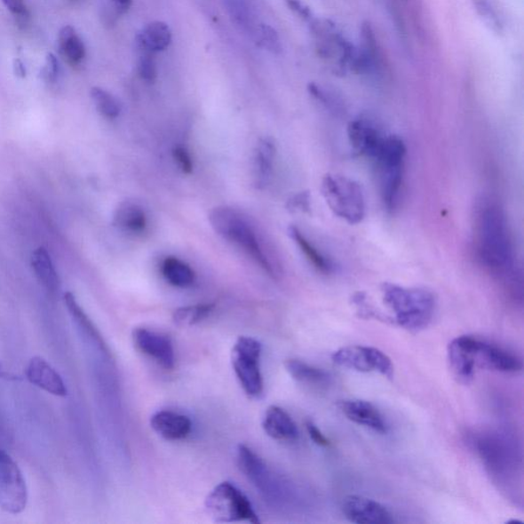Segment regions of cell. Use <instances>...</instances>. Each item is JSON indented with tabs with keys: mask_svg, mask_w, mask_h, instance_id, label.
I'll use <instances>...</instances> for the list:
<instances>
[{
	"mask_svg": "<svg viewBox=\"0 0 524 524\" xmlns=\"http://www.w3.org/2000/svg\"><path fill=\"white\" fill-rule=\"evenodd\" d=\"M262 428L275 441H295L299 438L298 428L291 416L278 406H271L266 409Z\"/></svg>",
	"mask_w": 524,
	"mask_h": 524,
	"instance_id": "ffe728a7",
	"label": "cell"
},
{
	"mask_svg": "<svg viewBox=\"0 0 524 524\" xmlns=\"http://www.w3.org/2000/svg\"><path fill=\"white\" fill-rule=\"evenodd\" d=\"M321 191L330 210L348 225H359L366 217L364 192L357 181L337 174H326Z\"/></svg>",
	"mask_w": 524,
	"mask_h": 524,
	"instance_id": "5b68a950",
	"label": "cell"
},
{
	"mask_svg": "<svg viewBox=\"0 0 524 524\" xmlns=\"http://www.w3.org/2000/svg\"><path fill=\"white\" fill-rule=\"evenodd\" d=\"M353 304L357 307L361 318L367 320H385L380 313L376 311L371 305L368 304L365 293H355L353 298Z\"/></svg>",
	"mask_w": 524,
	"mask_h": 524,
	"instance_id": "d590c367",
	"label": "cell"
},
{
	"mask_svg": "<svg viewBox=\"0 0 524 524\" xmlns=\"http://www.w3.org/2000/svg\"><path fill=\"white\" fill-rule=\"evenodd\" d=\"M306 432L311 440L319 447L327 448L330 446V441L321 432L317 425L311 420L306 422Z\"/></svg>",
	"mask_w": 524,
	"mask_h": 524,
	"instance_id": "b9f144b4",
	"label": "cell"
},
{
	"mask_svg": "<svg viewBox=\"0 0 524 524\" xmlns=\"http://www.w3.org/2000/svg\"><path fill=\"white\" fill-rule=\"evenodd\" d=\"M137 40L139 48L147 53L163 52L172 42V32L166 23L154 21L144 27Z\"/></svg>",
	"mask_w": 524,
	"mask_h": 524,
	"instance_id": "603a6c76",
	"label": "cell"
},
{
	"mask_svg": "<svg viewBox=\"0 0 524 524\" xmlns=\"http://www.w3.org/2000/svg\"><path fill=\"white\" fill-rule=\"evenodd\" d=\"M132 338L139 351L160 366L171 369L176 365V353L172 342L166 336L149 329L137 328L133 330Z\"/></svg>",
	"mask_w": 524,
	"mask_h": 524,
	"instance_id": "4fadbf2b",
	"label": "cell"
},
{
	"mask_svg": "<svg viewBox=\"0 0 524 524\" xmlns=\"http://www.w3.org/2000/svg\"><path fill=\"white\" fill-rule=\"evenodd\" d=\"M91 96L98 111L106 118L115 119L120 115L121 105L119 100L100 87H92Z\"/></svg>",
	"mask_w": 524,
	"mask_h": 524,
	"instance_id": "1f68e13d",
	"label": "cell"
},
{
	"mask_svg": "<svg viewBox=\"0 0 524 524\" xmlns=\"http://www.w3.org/2000/svg\"><path fill=\"white\" fill-rule=\"evenodd\" d=\"M342 513L357 524H392L393 517L380 503L361 496H348L342 502Z\"/></svg>",
	"mask_w": 524,
	"mask_h": 524,
	"instance_id": "7c38bea8",
	"label": "cell"
},
{
	"mask_svg": "<svg viewBox=\"0 0 524 524\" xmlns=\"http://www.w3.org/2000/svg\"><path fill=\"white\" fill-rule=\"evenodd\" d=\"M15 72L18 76L25 77L26 69H25L24 64L22 63V60H15Z\"/></svg>",
	"mask_w": 524,
	"mask_h": 524,
	"instance_id": "f6af8a7d",
	"label": "cell"
},
{
	"mask_svg": "<svg viewBox=\"0 0 524 524\" xmlns=\"http://www.w3.org/2000/svg\"><path fill=\"white\" fill-rule=\"evenodd\" d=\"M472 336H460L449 342L448 360L449 368L457 379L462 383H469L474 377L475 361L472 349Z\"/></svg>",
	"mask_w": 524,
	"mask_h": 524,
	"instance_id": "ac0fdd59",
	"label": "cell"
},
{
	"mask_svg": "<svg viewBox=\"0 0 524 524\" xmlns=\"http://www.w3.org/2000/svg\"><path fill=\"white\" fill-rule=\"evenodd\" d=\"M475 247L483 266L496 277L515 285L520 274L506 215L493 202L480 205L475 218Z\"/></svg>",
	"mask_w": 524,
	"mask_h": 524,
	"instance_id": "6da1fadb",
	"label": "cell"
},
{
	"mask_svg": "<svg viewBox=\"0 0 524 524\" xmlns=\"http://www.w3.org/2000/svg\"><path fill=\"white\" fill-rule=\"evenodd\" d=\"M285 368L291 377L301 385L314 387H327L332 381L331 375L317 367L299 360H287Z\"/></svg>",
	"mask_w": 524,
	"mask_h": 524,
	"instance_id": "cb8c5ba5",
	"label": "cell"
},
{
	"mask_svg": "<svg viewBox=\"0 0 524 524\" xmlns=\"http://www.w3.org/2000/svg\"><path fill=\"white\" fill-rule=\"evenodd\" d=\"M275 157V145L271 138H262L257 146L254 157L255 181L259 189L270 183Z\"/></svg>",
	"mask_w": 524,
	"mask_h": 524,
	"instance_id": "d4e9b609",
	"label": "cell"
},
{
	"mask_svg": "<svg viewBox=\"0 0 524 524\" xmlns=\"http://www.w3.org/2000/svg\"><path fill=\"white\" fill-rule=\"evenodd\" d=\"M258 42L262 48L278 55L282 52L278 32L272 26L261 24L258 27Z\"/></svg>",
	"mask_w": 524,
	"mask_h": 524,
	"instance_id": "836d02e7",
	"label": "cell"
},
{
	"mask_svg": "<svg viewBox=\"0 0 524 524\" xmlns=\"http://www.w3.org/2000/svg\"><path fill=\"white\" fill-rule=\"evenodd\" d=\"M336 365L361 373L378 372L393 379L394 367L391 358L380 349L369 346L351 345L341 347L332 354Z\"/></svg>",
	"mask_w": 524,
	"mask_h": 524,
	"instance_id": "30bf717a",
	"label": "cell"
},
{
	"mask_svg": "<svg viewBox=\"0 0 524 524\" xmlns=\"http://www.w3.org/2000/svg\"><path fill=\"white\" fill-rule=\"evenodd\" d=\"M338 407L342 414L355 425L373 430V432L387 433V425L379 409L371 402L361 400L342 401Z\"/></svg>",
	"mask_w": 524,
	"mask_h": 524,
	"instance_id": "e0dca14e",
	"label": "cell"
},
{
	"mask_svg": "<svg viewBox=\"0 0 524 524\" xmlns=\"http://www.w3.org/2000/svg\"><path fill=\"white\" fill-rule=\"evenodd\" d=\"M59 74V63L58 60L53 53H48L46 56L45 66L44 68V77L48 82L53 83L58 77Z\"/></svg>",
	"mask_w": 524,
	"mask_h": 524,
	"instance_id": "7bdbcfd3",
	"label": "cell"
},
{
	"mask_svg": "<svg viewBox=\"0 0 524 524\" xmlns=\"http://www.w3.org/2000/svg\"><path fill=\"white\" fill-rule=\"evenodd\" d=\"M113 225L125 233H143L147 226V213L139 203L124 201L114 213Z\"/></svg>",
	"mask_w": 524,
	"mask_h": 524,
	"instance_id": "44dd1931",
	"label": "cell"
},
{
	"mask_svg": "<svg viewBox=\"0 0 524 524\" xmlns=\"http://www.w3.org/2000/svg\"><path fill=\"white\" fill-rule=\"evenodd\" d=\"M151 427L161 438L180 441L191 433L192 422L187 416L172 411H160L151 417Z\"/></svg>",
	"mask_w": 524,
	"mask_h": 524,
	"instance_id": "d6986e66",
	"label": "cell"
},
{
	"mask_svg": "<svg viewBox=\"0 0 524 524\" xmlns=\"http://www.w3.org/2000/svg\"><path fill=\"white\" fill-rule=\"evenodd\" d=\"M472 349L476 366L502 373H517L522 369L521 360L499 345L472 336Z\"/></svg>",
	"mask_w": 524,
	"mask_h": 524,
	"instance_id": "8fae6325",
	"label": "cell"
},
{
	"mask_svg": "<svg viewBox=\"0 0 524 524\" xmlns=\"http://www.w3.org/2000/svg\"><path fill=\"white\" fill-rule=\"evenodd\" d=\"M32 267L37 279L48 290L55 293L60 288V279L53 266L50 254L44 247L38 248L32 254Z\"/></svg>",
	"mask_w": 524,
	"mask_h": 524,
	"instance_id": "484cf974",
	"label": "cell"
},
{
	"mask_svg": "<svg viewBox=\"0 0 524 524\" xmlns=\"http://www.w3.org/2000/svg\"><path fill=\"white\" fill-rule=\"evenodd\" d=\"M111 4L117 15H123L131 8L132 0H111Z\"/></svg>",
	"mask_w": 524,
	"mask_h": 524,
	"instance_id": "ee69618b",
	"label": "cell"
},
{
	"mask_svg": "<svg viewBox=\"0 0 524 524\" xmlns=\"http://www.w3.org/2000/svg\"><path fill=\"white\" fill-rule=\"evenodd\" d=\"M3 3L5 8L18 18L20 23L26 24L29 12L24 0H3Z\"/></svg>",
	"mask_w": 524,
	"mask_h": 524,
	"instance_id": "ab89813d",
	"label": "cell"
},
{
	"mask_svg": "<svg viewBox=\"0 0 524 524\" xmlns=\"http://www.w3.org/2000/svg\"><path fill=\"white\" fill-rule=\"evenodd\" d=\"M28 504V488L21 469L9 454L0 449V510L17 515Z\"/></svg>",
	"mask_w": 524,
	"mask_h": 524,
	"instance_id": "9c48e42d",
	"label": "cell"
},
{
	"mask_svg": "<svg viewBox=\"0 0 524 524\" xmlns=\"http://www.w3.org/2000/svg\"><path fill=\"white\" fill-rule=\"evenodd\" d=\"M477 449L481 456L482 460H485L489 468H493L496 472H502L506 468L507 454L506 449L499 445V441L490 438H480L477 441Z\"/></svg>",
	"mask_w": 524,
	"mask_h": 524,
	"instance_id": "f546056e",
	"label": "cell"
},
{
	"mask_svg": "<svg viewBox=\"0 0 524 524\" xmlns=\"http://www.w3.org/2000/svg\"><path fill=\"white\" fill-rule=\"evenodd\" d=\"M286 4L289 9L297 13L307 24L314 18L312 10L301 0H286Z\"/></svg>",
	"mask_w": 524,
	"mask_h": 524,
	"instance_id": "60d3db41",
	"label": "cell"
},
{
	"mask_svg": "<svg viewBox=\"0 0 524 524\" xmlns=\"http://www.w3.org/2000/svg\"><path fill=\"white\" fill-rule=\"evenodd\" d=\"M213 310L211 304L183 306L174 311L172 320L178 326L191 327L210 317Z\"/></svg>",
	"mask_w": 524,
	"mask_h": 524,
	"instance_id": "4dcf8cb0",
	"label": "cell"
},
{
	"mask_svg": "<svg viewBox=\"0 0 524 524\" xmlns=\"http://www.w3.org/2000/svg\"><path fill=\"white\" fill-rule=\"evenodd\" d=\"M262 346L258 340L241 336L234 345L232 364L242 388L247 395L258 398L264 392L260 371Z\"/></svg>",
	"mask_w": 524,
	"mask_h": 524,
	"instance_id": "52a82bcc",
	"label": "cell"
},
{
	"mask_svg": "<svg viewBox=\"0 0 524 524\" xmlns=\"http://www.w3.org/2000/svg\"><path fill=\"white\" fill-rule=\"evenodd\" d=\"M26 377L31 385L59 398L68 394L62 376L42 357L31 359L26 369Z\"/></svg>",
	"mask_w": 524,
	"mask_h": 524,
	"instance_id": "2e32d148",
	"label": "cell"
},
{
	"mask_svg": "<svg viewBox=\"0 0 524 524\" xmlns=\"http://www.w3.org/2000/svg\"><path fill=\"white\" fill-rule=\"evenodd\" d=\"M65 305L68 308L69 314L74 321H75L80 330H82L87 337L95 342L97 345L106 351V347L102 337H100L97 329L93 326L92 322L87 317V314L83 310V307L79 306L75 297L70 292L66 293Z\"/></svg>",
	"mask_w": 524,
	"mask_h": 524,
	"instance_id": "83f0119b",
	"label": "cell"
},
{
	"mask_svg": "<svg viewBox=\"0 0 524 524\" xmlns=\"http://www.w3.org/2000/svg\"><path fill=\"white\" fill-rule=\"evenodd\" d=\"M173 159L176 160L179 170L185 174H190L193 171V160L191 154L187 151V147L183 146H177L172 150Z\"/></svg>",
	"mask_w": 524,
	"mask_h": 524,
	"instance_id": "f35d334b",
	"label": "cell"
},
{
	"mask_svg": "<svg viewBox=\"0 0 524 524\" xmlns=\"http://www.w3.org/2000/svg\"><path fill=\"white\" fill-rule=\"evenodd\" d=\"M161 273L167 283L178 288L191 287L196 280L192 267L177 258H166L161 266Z\"/></svg>",
	"mask_w": 524,
	"mask_h": 524,
	"instance_id": "4316f807",
	"label": "cell"
},
{
	"mask_svg": "<svg viewBox=\"0 0 524 524\" xmlns=\"http://www.w3.org/2000/svg\"><path fill=\"white\" fill-rule=\"evenodd\" d=\"M287 210L290 212L310 213L311 211V194L305 191L294 195L288 200Z\"/></svg>",
	"mask_w": 524,
	"mask_h": 524,
	"instance_id": "74e56055",
	"label": "cell"
},
{
	"mask_svg": "<svg viewBox=\"0 0 524 524\" xmlns=\"http://www.w3.org/2000/svg\"><path fill=\"white\" fill-rule=\"evenodd\" d=\"M307 89L308 92L311 93V96L319 100V102L322 106H325L328 110H330L334 113L341 112V103L337 98L333 95V93L327 91V90L322 89V87L315 83L308 84Z\"/></svg>",
	"mask_w": 524,
	"mask_h": 524,
	"instance_id": "e575fe53",
	"label": "cell"
},
{
	"mask_svg": "<svg viewBox=\"0 0 524 524\" xmlns=\"http://www.w3.org/2000/svg\"><path fill=\"white\" fill-rule=\"evenodd\" d=\"M210 223L220 237L243 250L271 277L277 272L265 250L258 234L245 215L234 208L218 206L210 213Z\"/></svg>",
	"mask_w": 524,
	"mask_h": 524,
	"instance_id": "3957f363",
	"label": "cell"
},
{
	"mask_svg": "<svg viewBox=\"0 0 524 524\" xmlns=\"http://www.w3.org/2000/svg\"><path fill=\"white\" fill-rule=\"evenodd\" d=\"M151 55L152 53L145 52V55L140 57L138 65L139 75L147 83H154L157 78L156 63Z\"/></svg>",
	"mask_w": 524,
	"mask_h": 524,
	"instance_id": "8d00e7d4",
	"label": "cell"
},
{
	"mask_svg": "<svg viewBox=\"0 0 524 524\" xmlns=\"http://www.w3.org/2000/svg\"><path fill=\"white\" fill-rule=\"evenodd\" d=\"M382 70V59L373 27L364 22L361 28V45L358 46L354 74L377 76Z\"/></svg>",
	"mask_w": 524,
	"mask_h": 524,
	"instance_id": "9a60e30c",
	"label": "cell"
},
{
	"mask_svg": "<svg viewBox=\"0 0 524 524\" xmlns=\"http://www.w3.org/2000/svg\"><path fill=\"white\" fill-rule=\"evenodd\" d=\"M477 15L482 20L490 30L496 33L502 32V23L498 13L494 10L488 0H472Z\"/></svg>",
	"mask_w": 524,
	"mask_h": 524,
	"instance_id": "d6a6232c",
	"label": "cell"
},
{
	"mask_svg": "<svg viewBox=\"0 0 524 524\" xmlns=\"http://www.w3.org/2000/svg\"><path fill=\"white\" fill-rule=\"evenodd\" d=\"M347 136L354 153L372 160L386 134L373 120L358 118L348 124Z\"/></svg>",
	"mask_w": 524,
	"mask_h": 524,
	"instance_id": "5bb4252c",
	"label": "cell"
},
{
	"mask_svg": "<svg viewBox=\"0 0 524 524\" xmlns=\"http://www.w3.org/2000/svg\"><path fill=\"white\" fill-rule=\"evenodd\" d=\"M205 507L215 522H260L250 499L232 482H221L215 487L206 498Z\"/></svg>",
	"mask_w": 524,
	"mask_h": 524,
	"instance_id": "8992f818",
	"label": "cell"
},
{
	"mask_svg": "<svg viewBox=\"0 0 524 524\" xmlns=\"http://www.w3.org/2000/svg\"><path fill=\"white\" fill-rule=\"evenodd\" d=\"M308 25L318 55L330 67L335 75L344 76L348 72H353L358 46L349 42L338 26L330 20L315 17Z\"/></svg>",
	"mask_w": 524,
	"mask_h": 524,
	"instance_id": "277c9868",
	"label": "cell"
},
{
	"mask_svg": "<svg viewBox=\"0 0 524 524\" xmlns=\"http://www.w3.org/2000/svg\"><path fill=\"white\" fill-rule=\"evenodd\" d=\"M381 292L383 301L394 315L393 322L405 330L419 333L433 322L436 298L427 289L385 283Z\"/></svg>",
	"mask_w": 524,
	"mask_h": 524,
	"instance_id": "7a4b0ae2",
	"label": "cell"
},
{
	"mask_svg": "<svg viewBox=\"0 0 524 524\" xmlns=\"http://www.w3.org/2000/svg\"><path fill=\"white\" fill-rule=\"evenodd\" d=\"M238 464L241 472L250 480L266 501L273 505L283 503L286 492L284 483L266 465L260 457L250 448L240 445L237 449Z\"/></svg>",
	"mask_w": 524,
	"mask_h": 524,
	"instance_id": "ba28073f",
	"label": "cell"
},
{
	"mask_svg": "<svg viewBox=\"0 0 524 524\" xmlns=\"http://www.w3.org/2000/svg\"><path fill=\"white\" fill-rule=\"evenodd\" d=\"M59 44L60 52L72 65L82 63L85 57V46L71 26H65L60 31Z\"/></svg>",
	"mask_w": 524,
	"mask_h": 524,
	"instance_id": "f1b7e54d",
	"label": "cell"
},
{
	"mask_svg": "<svg viewBox=\"0 0 524 524\" xmlns=\"http://www.w3.org/2000/svg\"><path fill=\"white\" fill-rule=\"evenodd\" d=\"M288 234L315 270L326 275L335 273L336 266L334 261L321 252L298 226H289Z\"/></svg>",
	"mask_w": 524,
	"mask_h": 524,
	"instance_id": "7402d4cb",
	"label": "cell"
}]
</instances>
